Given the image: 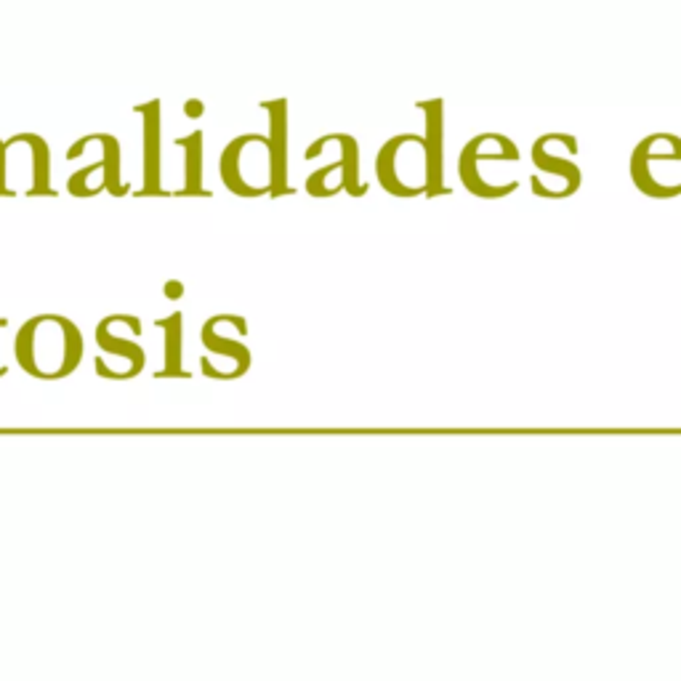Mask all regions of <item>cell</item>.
Returning <instances> with one entry per match:
<instances>
[{
    "instance_id": "9",
    "label": "cell",
    "mask_w": 681,
    "mask_h": 681,
    "mask_svg": "<svg viewBox=\"0 0 681 681\" xmlns=\"http://www.w3.org/2000/svg\"><path fill=\"white\" fill-rule=\"evenodd\" d=\"M426 115V157H429V192L426 195H445L450 192L445 187V173H442V102H424L421 104Z\"/></svg>"
},
{
    "instance_id": "4",
    "label": "cell",
    "mask_w": 681,
    "mask_h": 681,
    "mask_svg": "<svg viewBox=\"0 0 681 681\" xmlns=\"http://www.w3.org/2000/svg\"><path fill=\"white\" fill-rule=\"evenodd\" d=\"M91 139L102 149V160L75 171L67 179V192L73 197H94L91 195V179L99 176V181L104 184V189L110 195H115V197L128 195L131 184L120 179V173H123V147H120L118 136H112V134H91Z\"/></svg>"
},
{
    "instance_id": "3",
    "label": "cell",
    "mask_w": 681,
    "mask_h": 681,
    "mask_svg": "<svg viewBox=\"0 0 681 681\" xmlns=\"http://www.w3.org/2000/svg\"><path fill=\"white\" fill-rule=\"evenodd\" d=\"M376 176L389 195L413 197L429 192L426 139L416 134H397L379 149Z\"/></svg>"
},
{
    "instance_id": "7",
    "label": "cell",
    "mask_w": 681,
    "mask_h": 681,
    "mask_svg": "<svg viewBox=\"0 0 681 681\" xmlns=\"http://www.w3.org/2000/svg\"><path fill=\"white\" fill-rule=\"evenodd\" d=\"M96 344L102 347V360L112 363L120 360L123 363V373L120 381H131L136 379L144 368H147V352L139 340H128L123 335L115 333V314H107L99 325H96Z\"/></svg>"
},
{
    "instance_id": "13",
    "label": "cell",
    "mask_w": 681,
    "mask_h": 681,
    "mask_svg": "<svg viewBox=\"0 0 681 681\" xmlns=\"http://www.w3.org/2000/svg\"><path fill=\"white\" fill-rule=\"evenodd\" d=\"M330 142H335L340 147V157H344V189L352 197H363L368 192V184L360 179V142L352 134H327Z\"/></svg>"
},
{
    "instance_id": "6",
    "label": "cell",
    "mask_w": 681,
    "mask_h": 681,
    "mask_svg": "<svg viewBox=\"0 0 681 681\" xmlns=\"http://www.w3.org/2000/svg\"><path fill=\"white\" fill-rule=\"evenodd\" d=\"M261 110L266 112V120H269V134H266V139H269L272 173H274L272 197L293 195L295 189L287 184V99L264 102Z\"/></svg>"
},
{
    "instance_id": "8",
    "label": "cell",
    "mask_w": 681,
    "mask_h": 681,
    "mask_svg": "<svg viewBox=\"0 0 681 681\" xmlns=\"http://www.w3.org/2000/svg\"><path fill=\"white\" fill-rule=\"evenodd\" d=\"M200 340H203V347L210 352L205 360H210V363H218V360L229 363L232 381H234V379H242V376L250 371V365H253L250 349L242 344V340H234V338L221 335V333H218V325H216V317H210V319L203 325Z\"/></svg>"
},
{
    "instance_id": "5",
    "label": "cell",
    "mask_w": 681,
    "mask_h": 681,
    "mask_svg": "<svg viewBox=\"0 0 681 681\" xmlns=\"http://www.w3.org/2000/svg\"><path fill=\"white\" fill-rule=\"evenodd\" d=\"M134 112L142 115L144 123V184L136 195H171L163 189V102L152 99L142 107H134Z\"/></svg>"
},
{
    "instance_id": "10",
    "label": "cell",
    "mask_w": 681,
    "mask_h": 681,
    "mask_svg": "<svg viewBox=\"0 0 681 681\" xmlns=\"http://www.w3.org/2000/svg\"><path fill=\"white\" fill-rule=\"evenodd\" d=\"M155 327L163 330L165 338V363L155 379H192V373L184 371V314L171 311L168 317L155 319Z\"/></svg>"
},
{
    "instance_id": "2",
    "label": "cell",
    "mask_w": 681,
    "mask_h": 681,
    "mask_svg": "<svg viewBox=\"0 0 681 681\" xmlns=\"http://www.w3.org/2000/svg\"><path fill=\"white\" fill-rule=\"evenodd\" d=\"M218 176L224 187L237 197L272 195L274 173H272L269 139L253 131L234 136L218 157Z\"/></svg>"
},
{
    "instance_id": "12",
    "label": "cell",
    "mask_w": 681,
    "mask_h": 681,
    "mask_svg": "<svg viewBox=\"0 0 681 681\" xmlns=\"http://www.w3.org/2000/svg\"><path fill=\"white\" fill-rule=\"evenodd\" d=\"M176 147L184 152V187L176 195H203V197H210L213 192L203 187V147H205L203 131H192L189 136H179Z\"/></svg>"
},
{
    "instance_id": "11",
    "label": "cell",
    "mask_w": 681,
    "mask_h": 681,
    "mask_svg": "<svg viewBox=\"0 0 681 681\" xmlns=\"http://www.w3.org/2000/svg\"><path fill=\"white\" fill-rule=\"evenodd\" d=\"M17 139L30 152V187L25 189V195H30V197L57 195V189L51 187V149H49L46 139L38 134H30V131L17 134Z\"/></svg>"
},
{
    "instance_id": "15",
    "label": "cell",
    "mask_w": 681,
    "mask_h": 681,
    "mask_svg": "<svg viewBox=\"0 0 681 681\" xmlns=\"http://www.w3.org/2000/svg\"><path fill=\"white\" fill-rule=\"evenodd\" d=\"M203 112H205V104H203V99H189L187 102V115L195 120V118H203Z\"/></svg>"
},
{
    "instance_id": "1",
    "label": "cell",
    "mask_w": 681,
    "mask_h": 681,
    "mask_svg": "<svg viewBox=\"0 0 681 681\" xmlns=\"http://www.w3.org/2000/svg\"><path fill=\"white\" fill-rule=\"evenodd\" d=\"M19 368L38 381H59L73 376L86 355L80 327L65 314H35L25 319L14 338Z\"/></svg>"
},
{
    "instance_id": "14",
    "label": "cell",
    "mask_w": 681,
    "mask_h": 681,
    "mask_svg": "<svg viewBox=\"0 0 681 681\" xmlns=\"http://www.w3.org/2000/svg\"><path fill=\"white\" fill-rule=\"evenodd\" d=\"M163 293H165V298L176 301V298L184 295V282H181V279H168V282L163 285Z\"/></svg>"
},
{
    "instance_id": "16",
    "label": "cell",
    "mask_w": 681,
    "mask_h": 681,
    "mask_svg": "<svg viewBox=\"0 0 681 681\" xmlns=\"http://www.w3.org/2000/svg\"><path fill=\"white\" fill-rule=\"evenodd\" d=\"M6 325H9V319H6V317H0V327H6ZM6 373H9V365H0V379H4Z\"/></svg>"
}]
</instances>
